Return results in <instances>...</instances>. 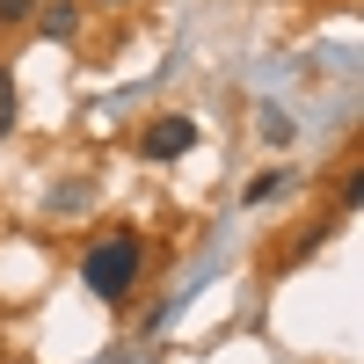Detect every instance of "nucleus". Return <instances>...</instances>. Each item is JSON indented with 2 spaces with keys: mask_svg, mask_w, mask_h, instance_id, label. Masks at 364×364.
<instances>
[{
  "mask_svg": "<svg viewBox=\"0 0 364 364\" xmlns=\"http://www.w3.org/2000/svg\"><path fill=\"white\" fill-rule=\"evenodd\" d=\"M139 269H146V240L132 226H109L102 240H87V255H80V284L102 299V306H124L132 284H139Z\"/></svg>",
  "mask_w": 364,
  "mask_h": 364,
  "instance_id": "f257e3e1",
  "label": "nucleus"
},
{
  "mask_svg": "<svg viewBox=\"0 0 364 364\" xmlns=\"http://www.w3.org/2000/svg\"><path fill=\"white\" fill-rule=\"evenodd\" d=\"M190 146H197L190 117H154V124H146V161H175V154H190Z\"/></svg>",
  "mask_w": 364,
  "mask_h": 364,
  "instance_id": "f03ea898",
  "label": "nucleus"
},
{
  "mask_svg": "<svg viewBox=\"0 0 364 364\" xmlns=\"http://www.w3.org/2000/svg\"><path fill=\"white\" fill-rule=\"evenodd\" d=\"M80 29V0H51L44 8V37H73Z\"/></svg>",
  "mask_w": 364,
  "mask_h": 364,
  "instance_id": "7ed1b4c3",
  "label": "nucleus"
},
{
  "mask_svg": "<svg viewBox=\"0 0 364 364\" xmlns=\"http://www.w3.org/2000/svg\"><path fill=\"white\" fill-rule=\"evenodd\" d=\"M8 132H15V73L0 66V139H8Z\"/></svg>",
  "mask_w": 364,
  "mask_h": 364,
  "instance_id": "20e7f679",
  "label": "nucleus"
},
{
  "mask_svg": "<svg viewBox=\"0 0 364 364\" xmlns=\"http://www.w3.org/2000/svg\"><path fill=\"white\" fill-rule=\"evenodd\" d=\"M37 15V0H0V22H29Z\"/></svg>",
  "mask_w": 364,
  "mask_h": 364,
  "instance_id": "39448f33",
  "label": "nucleus"
}]
</instances>
